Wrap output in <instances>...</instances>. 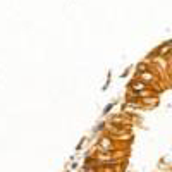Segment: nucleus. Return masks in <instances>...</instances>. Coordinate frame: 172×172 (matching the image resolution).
I'll return each instance as SVG.
<instances>
[{
	"mask_svg": "<svg viewBox=\"0 0 172 172\" xmlns=\"http://www.w3.org/2000/svg\"><path fill=\"white\" fill-rule=\"evenodd\" d=\"M132 90H136V91H145V90H146V86H145L141 81H134V83H132Z\"/></svg>",
	"mask_w": 172,
	"mask_h": 172,
	"instance_id": "1",
	"label": "nucleus"
}]
</instances>
